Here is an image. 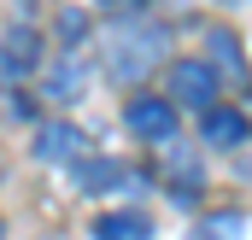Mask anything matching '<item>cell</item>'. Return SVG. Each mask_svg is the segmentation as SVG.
<instances>
[{"mask_svg":"<svg viewBox=\"0 0 252 240\" xmlns=\"http://www.w3.org/2000/svg\"><path fill=\"white\" fill-rule=\"evenodd\" d=\"M106 59H112L118 82H141L147 70H158V59H164V30L158 24H118Z\"/></svg>","mask_w":252,"mask_h":240,"instance_id":"1","label":"cell"},{"mask_svg":"<svg viewBox=\"0 0 252 240\" xmlns=\"http://www.w3.org/2000/svg\"><path fill=\"white\" fill-rule=\"evenodd\" d=\"M217 88H223V76L205 59H176L170 64V100H176V106L205 112V106H217Z\"/></svg>","mask_w":252,"mask_h":240,"instance_id":"2","label":"cell"},{"mask_svg":"<svg viewBox=\"0 0 252 240\" xmlns=\"http://www.w3.org/2000/svg\"><path fill=\"white\" fill-rule=\"evenodd\" d=\"M124 123H129V135H141V141H170V129H176L170 100H158V94H135Z\"/></svg>","mask_w":252,"mask_h":240,"instance_id":"3","label":"cell"},{"mask_svg":"<svg viewBox=\"0 0 252 240\" xmlns=\"http://www.w3.org/2000/svg\"><path fill=\"white\" fill-rule=\"evenodd\" d=\"M82 152H88V135H82L76 123H64V118L47 123V129L35 135V158H41V164H76Z\"/></svg>","mask_w":252,"mask_h":240,"instance_id":"4","label":"cell"},{"mask_svg":"<svg viewBox=\"0 0 252 240\" xmlns=\"http://www.w3.org/2000/svg\"><path fill=\"white\" fill-rule=\"evenodd\" d=\"M205 64L223 76V82H247V59H241V41L229 30H205Z\"/></svg>","mask_w":252,"mask_h":240,"instance_id":"5","label":"cell"},{"mask_svg":"<svg viewBox=\"0 0 252 240\" xmlns=\"http://www.w3.org/2000/svg\"><path fill=\"white\" fill-rule=\"evenodd\" d=\"M35 53H41V47H35V35H30V30H12V35L0 41V82L30 76V70H35Z\"/></svg>","mask_w":252,"mask_h":240,"instance_id":"6","label":"cell"},{"mask_svg":"<svg viewBox=\"0 0 252 240\" xmlns=\"http://www.w3.org/2000/svg\"><path fill=\"white\" fill-rule=\"evenodd\" d=\"M199 135H205L211 147H235V141L247 135V118H241L235 106H205V112H199Z\"/></svg>","mask_w":252,"mask_h":240,"instance_id":"7","label":"cell"},{"mask_svg":"<svg viewBox=\"0 0 252 240\" xmlns=\"http://www.w3.org/2000/svg\"><path fill=\"white\" fill-rule=\"evenodd\" d=\"M94 240H153V223L141 211H112L94 223Z\"/></svg>","mask_w":252,"mask_h":240,"instance_id":"8","label":"cell"},{"mask_svg":"<svg viewBox=\"0 0 252 240\" xmlns=\"http://www.w3.org/2000/svg\"><path fill=\"white\" fill-rule=\"evenodd\" d=\"M205 240H241V217H235V211L205 217Z\"/></svg>","mask_w":252,"mask_h":240,"instance_id":"9","label":"cell"},{"mask_svg":"<svg viewBox=\"0 0 252 240\" xmlns=\"http://www.w3.org/2000/svg\"><path fill=\"white\" fill-rule=\"evenodd\" d=\"M47 88H53V94H59V100H76V94H82V76H76V64H59V70H53V82H47Z\"/></svg>","mask_w":252,"mask_h":240,"instance_id":"10","label":"cell"},{"mask_svg":"<svg viewBox=\"0 0 252 240\" xmlns=\"http://www.w3.org/2000/svg\"><path fill=\"white\" fill-rule=\"evenodd\" d=\"M106 181H124V170H112L106 158H94V170H82V187H106Z\"/></svg>","mask_w":252,"mask_h":240,"instance_id":"11","label":"cell"},{"mask_svg":"<svg viewBox=\"0 0 252 240\" xmlns=\"http://www.w3.org/2000/svg\"><path fill=\"white\" fill-rule=\"evenodd\" d=\"M82 35V12H59V41H76Z\"/></svg>","mask_w":252,"mask_h":240,"instance_id":"12","label":"cell"}]
</instances>
